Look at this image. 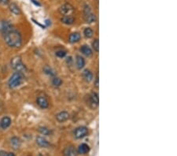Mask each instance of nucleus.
Returning <instances> with one entry per match:
<instances>
[{"mask_svg":"<svg viewBox=\"0 0 177 156\" xmlns=\"http://www.w3.org/2000/svg\"><path fill=\"white\" fill-rule=\"evenodd\" d=\"M64 155L65 156H76L77 151L73 146H69L65 149L64 151Z\"/></svg>","mask_w":177,"mask_h":156,"instance_id":"12","label":"nucleus"},{"mask_svg":"<svg viewBox=\"0 0 177 156\" xmlns=\"http://www.w3.org/2000/svg\"><path fill=\"white\" fill-rule=\"evenodd\" d=\"M80 52H81L83 55H85V56H87V57H90V56H91L93 54L91 48L90 47H88L87 45H84V46H82V47H80Z\"/></svg>","mask_w":177,"mask_h":156,"instance_id":"13","label":"nucleus"},{"mask_svg":"<svg viewBox=\"0 0 177 156\" xmlns=\"http://www.w3.org/2000/svg\"><path fill=\"white\" fill-rule=\"evenodd\" d=\"M28 156H30V155H28Z\"/></svg>","mask_w":177,"mask_h":156,"instance_id":"34","label":"nucleus"},{"mask_svg":"<svg viewBox=\"0 0 177 156\" xmlns=\"http://www.w3.org/2000/svg\"><path fill=\"white\" fill-rule=\"evenodd\" d=\"M0 1H1V0H0Z\"/></svg>","mask_w":177,"mask_h":156,"instance_id":"35","label":"nucleus"},{"mask_svg":"<svg viewBox=\"0 0 177 156\" xmlns=\"http://www.w3.org/2000/svg\"><path fill=\"white\" fill-rule=\"evenodd\" d=\"M59 12H60L61 14H62L64 16H67L73 12V7L69 3H66L63 4L59 8Z\"/></svg>","mask_w":177,"mask_h":156,"instance_id":"6","label":"nucleus"},{"mask_svg":"<svg viewBox=\"0 0 177 156\" xmlns=\"http://www.w3.org/2000/svg\"><path fill=\"white\" fill-rule=\"evenodd\" d=\"M10 144H11V145H12V147H13V148L15 149V150L20 148V147H21V140H20L18 137H14L11 138Z\"/></svg>","mask_w":177,"mask_h":156,"instance_id":"14","label":"nucleus"},{"mask_svg":"<svg viewBox=\"0 0 177 156\" xmlns=\"http://www.w3.org/2000/svg\"><path fill=\"white\" fill-rule=\"evenodd\" d=\"M24 74L20 72H15L9 80L8 85L10 88H15L21 85V83L24 80Z\"/></svg>","mask_w":177,"mask_h":156,"instance_id":"2","label":"nucleus"},{"mask_svg":"<svg viewBox=\"0 0 177 156\" xmlns=\"http://www.w3.org/2000/svg\"><path fill=\"white\" fill-rule=\"evenodd\" d=\"M39 156H43L42 155H39Z\"/></svg>","mask_w":177,"mask_h":156,"instance_id":"33","label":"nucleus"},{"mask_svg":"<svg viewBox=\"0 0 177 156\" xmlns=\"http://www.w3.org/2000/svg\"><path fill=\"white\" fill-rule=\"evenodd\" d=\"M36 143L39 146H40L42 148H47L50 146L49 142L42 137H38L36 138Z\"/></svg>","mask_w":177,"mask_h":156,"instance_id":"17","label":"nucleus"},{"mask_svg":"<svg viewBox=\"0 0 177 156\" xmlns=\"http://www.w3.org/2000/svg\"><path fill=\"white\" fill-rule=\"evenodd\" d=\"M92 47L96 52H98V51H99V41H98V39H96L93 41Z\"/></svg>","mask_w":177,"mask_h":156,"instance_id":"25","label":"nucleus"},{"mask_svg":"<svg viewBox=\"0 0 177 156\" xmlns=\"http://www.w3.org/2000/svg\"><path fill=\"white\" fill-rule=\"evenodd\" d=\"M69 118V114L66 111H61L56 115V119L58 122H65Z\"/></svg>","mask_w":177,"mask_h":156,"instance_id":"10","label":"nucleus"},{"mask_svg":"<svg viewBox=\"0 0 177 156\" xmlns=\"http://www.w3.org/2000/svg\"><path fill=\"white\" fill-rule=\"evenodd\" d=\"M84 34L86 38H91L94 34V32L91 28H86L84 30Z\"/></svg>","mask_w":177,"mask_h":156,"instance_id":"22","label":"nucleus"},{"mask_svg":"<svg viewBox=\"0 0 177 156\" xmlns=\"http://www.w3.org/2000/svg\"><path fill=\"white\" fill-rule=\"evenodd\" d=\"M7 156H15L13 153H8L7 154Z\"/></svg>","mask_w":177,"mask_h":156,"instance_id":"32","label":"nucleus"},{"mask_svg":"<svg viewBox=\"0 0 177 156\" xmlns=\"http://www.w3.org/2000/svg\"><path fill=\"white\" fill-rule=\"evenodd\" d=\"M84 17L85 21L88 24H92L96 21V16L95 14H93L91 9L89 6L86 5L84 6Z\"/></svg>","mask_w":177,"mask_h":156,"instance_id":"4","label":"nucleus"},{"mask_svg":"<svg viewBox=\"0 0 177 156\" xmlns=\"http://www.w3.org/2000/svg\"><path fill=\"white\" fill-rule=\"evenodd\" d=\"M76 67L78 69H81L84 67L85 66V60L84 58L83 57H81L80 55H77L76 56Z\"/></svg>","mask_w":177,"mask_h":156,"instance_id":"20","label":"nucleus"},{"mask_svg":"<svg viewBox=\"0 0 177 156\" xmlns=\"http://www.w3.org/2000/svg\"><path fill=\"white\" fill-rule=\"evenodd\" d=\"M55 55H56V56H57L58 58H64L65 56L66 55V51H62V50H61V51H57L56 53H55Z\"/></svg>","mask_w":177,"mask_h":156,"instance_id":"27","label":"nucleus"},{"mask_svg":"<svg viewBox=\"0 0 177 156\" xmlns=\"http://www.w3.org/2000/svg\"><path fill=\"white\" fill-rule=\"evenodd\" d=\"M13 29V25L7 21H3L0 22V31L3 33V35L5 33H8L9 31Z\"/></svg>","mask_w":177,"mask_h":156,"instance_id":"8","label":"nucleus"},{"mask_svg":"<svg viewBox=\"0 0 177 156\" xmlns=\"http://www.w3.org/2000/svg\"><path fill=\"white\" fill-rule=\"evenodd\" d=\"M75 21V18L73 17L70 16V15H67V16H64L62 18V22L66 24L67 25H73Z\"/></svg>","mask_w":177,"mask_h":156,"instance_id":"21","label":"nucleus"},{"mask_svg":"<svg viewBox=\"0 0 177 156\" xmlns=\"http://www.w3.org/2000/svg\"><path fill=\"white\" fill-rule=\"evenodd\" d=\"M11 67L15 69L17 72H20V73H24L26 71V66L25 64L22 62L21 58L20 56H15L12 59H11Z\"/></svg>","mask_w":177,"mask_h":156,"instance_id":"3","label":"nucleus"},{"mask_svg":"<svg viewBox=\"0 0 177 156\" xmlns=\"http://www.w3.org/2000/svg\"><path fill=\"white\" fill-rule=\"evenodd\" d=\"M89 105L91 108H96L98 106V103H99V98H98V95L96 92H92L89 96Z\"/></svg>","mask_w":177,"mask_h":156,"instance_id":"7","label":"nucleus"},{"mask_svg":"<svg viewBox=\"0 0 177 156\" xmlns=\"http://www.w3.org/2000/svg\"><path fill=\"white\" fill-rule=\"evenodd\" d=\"M44 72L46 73V74H48V75H50V76H54L55 74V73L53 70H52L51 69L49 68L48 66H46L45 68H44Z\"/></svg>","mask_w":177,"mask_h":156,"instance_id":"26","label":"nucleus"},{"mask_svg":"<svg viewBox=\"0 0 177 156\" xmlns=\"http://www.w3.org/2000/svg\"><path fill=\"white\" fill-rule=\"evenodd\" d=\"M88 134V129L85 126H80L75 129L74 131V137L76 139H82L84 137H86Z\"/></svg>","mask_w":177,"mask_h":156,"instance_id":"5","label":"nucleus"},{"mask_svg":"<svg viewBox=\"0 0 177 156\" xmlns=\"http://www.w3.org/2000/svg\"><path fill=\"white\" fill-rule=\"evenodd\" d=\"M9 9H10L11 13H13L15 15H19L21 14V10H20L19 6L15 3H11L9 6Z\"/></svg>","mask_w":177,"mask_h":156,"instance_id":"18","label":"nucleus"},{"mask_svg":"<svg viewBox=\"0 0 177 156\" xmlns=\"http://www.w3.org/2000/svg\"><path fill=\"white\" fill-rule=\"evenodd\" d=\"M95 87H97V88H98V77H97V78H96Z\"/></svg>","mask_w":177,"mask_h":156,"instance_id":"31","label":"nucleus"},{"mask_svg":"<svg viewBox=\"0 0 177 156\" xmlns=\"http://www.w3.org/2000/svg\"><path fill=\"white\" fill-rule=\"evenodd\" d=\"M11 125V119L9 117H4L0 121V127L3 129H6Z\"/></svg>","mask_w":177,"mask_h":156,"instance_id":"11","label":"nucleus"},{"mask_svg":"<svg viewBox=\"0 0 177 156\" xmlns=\"http://www.w3.org/2000/svg\"><path fill=\"white\" fill-rule=\"evenodd\" d=\"M31 2H32V3H34L35 5H36V6H40V3H39V2H37V1H35V0H31Z\"/></svg>","mask_w":177,"mask_h":156,"instance_id":"29","label":"nucleus"},{"mask_svg":"<svg viewBox=\"0 0 177 156\" xmlns=\"http://www.w3.org/2000/svg\"><path fill=\"white\" fill-rule=\"evenodd\" d=\"M52 84L55 87H60L62 84V80L57 77H55L52 80Z\"/></svg>","mask_w":177,"mask_h":156,"instance_id":"23","label":"nucleus"},{"mask_svg":"<svg viewBox=\"0 0 177 156\" xmlns=\"http://www.w3.org/2000/svg\"><path fill=\"white\" fill-rule=\"evenodd\" d=\"M89 151H90V148H89V146L87 145V144H80V145L79 146V148H78V153L80 154V155H85V154H87L89 152Z\"/></svg>","mask_w":177,"mask_h":156,"instance_id":"19","label":"nucleus"},{"mask_svg":"<svg viewBox=\"0 0 177 156\" xmlns=\"http://www.w3.org/2000/svg\"><path fill=\"white\" fill-rule=\"evenodd\" d=\"M80 38H81V36L79 33H73L70 34L68 41L70 42L71 44H75V43L79 42L80 40Z\"/></svg>","mask_w":177,"mask_h":156,"instance_id":"15","label":"nucleus"},{"mask_svg":"<svg viewBox=\"0 0 177 156\" xmlns=\"http://www.w3.org/2000/svg\"><path fill=\"white\" fill-rule=\"evenodd\" d=\"M0 156H7V153L5 151H0Z\"/></svg>","mask_w":177,"mask_h":156,"instance_id":"30","label":"nucleus"},{"mask_svg":"<svg viewBox=\"0 0 177 156\" xmlns=\"http://www.w3.org/2000/svg\"><path fill=\"white\" fill-rule=\"evenodd\" d=\"M0 2L3 3V5H7L10 3V0H1Z\"/></svg>","mask_w":177,"mask_h":156,"instance_id":"28","label":"nucleus"},{"mask_svg":"<svg viewBox=\"0 0 177 156\" xmlns=\"http://www.w3.org/2000/svg\"><path fill=\"white\" fill-rule=\"evenodd\" d=\"M83 78L86 82H91L93 80V74L89 69H85L82 73Z\"/></svg>","mask_w":177,"mask_h":156,"instance_id":"16","label":"nucleus"},{"mask_svg":"<svg viewBox=\"0 0 177 156\" xmlns=\"http://www.w3.org/2000/svg\"><path fill=\"white\" fill-rule=\"evenodd\" d=\"M39 131L40 132V133L45 135V136H49L51 133V131L49 129H47L46 127H40L39 129Z\"/></svg>","mask_w":177,"mask_h":156,"instance_id":"24","label":"nucleus"},{"mask_svg":"<svg viewBox=\"0 0 177 156\" xmlns=\"http://www.w3.org/2000/svg\"><path fill=\"white\" fill-rule=\"evenodd\" d=\"M4 40L6 44L10 47H19L22 44L21 33L14 28L4 34Z\"/></svg>","mask_w":177,"mask_h":156,"instance_id":"1","label":"nucleus"},{"mask_svg":"<svg viewBox=\"0 0 177 156\" xmlns=\"http://www.w3.org/2000/svg\"><path fill=\"white\" fill-rule=\"evenodd\" d=\"M36 103L39 107H41L42 109H46L49 107V101L44 96H39L36 99Z\"/></svg>","mask_w":177,"mask_h":156,"instance_id":"9","label":"nucleus"}]
</instances>
